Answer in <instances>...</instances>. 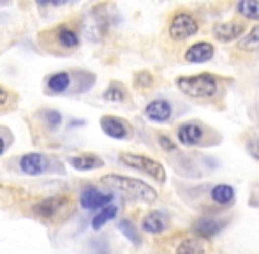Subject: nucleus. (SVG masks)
<instances>
[{"label": "nucleus", "instance_id": "nucleus-1", "mask_svg": "<svg viewBox=\"0 0 259 254\" xmlns=\"http://www.w3.org/2000/svg\"><path fill=\"white\" fill-rule=\"evenodd\" d=\"M101 182L106 187H111V189L123 192V194L131 196L134 199H140L143 203H155L159 194L152 186H148L147 182L140 179H133V177L125 175H116V173H109V175L101 177Z\"/></svg>", "mask_w": 259, "mask_h": 254}, {"label": "nucleus", "instance_id": "nucleus-2", "mask_svg": "<svg viewBox=\"0 0 259 254\" xmlns=\"http://www.w3.org/2000/svg\"><path fill=\"white\" fill-rule=\"evenodd\" d=\"M177 87L182 94L196 101L211 99L219 92V78L210 72H201V74L192 76H178Z\"/></svg>", "mask_w": 259, "mask_h": 254}, {"label": "nucleus", "instance_id": "nucleus-3", "mask_svg": "<svg viewBox=\"0 0 259 254\" xmlns=\"http://www.w3.org/2000/svg\"><path fill=\"white\" fill-rule=\"evenodd\" d=\"M120 162L133 170H138L140 173H145L150 179H154L155 182L164 184L167 180L166 168L162 166V162L155 161V159L148 157L145 154H133V152H122L120 154Z\"/></svg>", "mask_w": 259, "mask_h": 254}, {"label": "nucleus", "instance_id": "nucleus-4", "mask_svg": "<svg viewBox=\"0 0 259 254\" xmlns=\"http://www.w3.org/2000/svg\"><path fill=\"white\" fill-rule=\"evenodd\" d=\"M199 32V23L191 13L187 11H178L173 14L167 27V34L175 43H182L191 39L192 35H196Z\"/></svg>", "mask_w": 259, "mask_h": 254}, {"label": "nucleus", "instance_id": "nucleus-5", "mask_svg": "<svg viewBox=\"0 0 259 254\" xmlns=\"http://www.w3.org/2000/svg\"><path fill=\"white\" fill-rule=\"evenodd\" d=\"M69 203L71 201L67 196H48V198H42L39 203H35L34 212L45 219H55L57 216L65 212Z\"/></svg>", "mask_w": 259, "mask_h": 254}, {"label": "nucleus", "instance_id": "nucleus-6", "mask_svg": "<svg viewBox=\"0 0 259 254\" xmlns=\"http://www.w3.org/2000/svg\"><path fill=\"white\" fill-rule=\"evenodd\" d=\"M20 164V170L25 173V175L30 177H37L42 175V173L48 172L50 168V161L45 154H39V152H30V154H23L18 161Z\"/></svg>", "mask_w": 259, "mask_h": 254}, {"label": "nucleus", "instance_id": "nucleus-7", "mask_svg": "<svg viewBox=\"0 0 259 254\" xmlns=\"http://www.w3.org/2000/svg\"><path fill=\"white\" fill-rule=\"evenodd\" d=\"M101 129L106 136L113 138V140H127L131 136V124L127 120L115 115H104L101 117Z\"/></svg>", "mask_w": 259, "mask_h": 254}, {"label": "nucleus", "instance_id": "nucleus-8", "mask_svg": "<svg viewBox=\"0 0 259 254\" xmlns=\"http://www.w3.org/2000/svg\"><path fill=\"white\" fill-rule=\"evenodd\" d=\"M115 196L109 192H103L96 187H85L79 196V203L85 210H103L113 201Z\"/></svg>", "mask_w": 259, "mask_h": 254}, {"label": "nucleus", "instance_id": "nucleus-9", "mask_svg": "<svg viewBox=\"0 0 259 254\" xmlns=\"http://www.w3.org/2000/svg\"><path fill=\"white\" fill-rule=\"evenodd\" d=\"M177 140L184 147H196L205 140V127L198 122H185V124L178 125Z\"/></svg>", "mask_w": 259, "mask_h": 254}, {"label": "nucleus", "instance_id": "nucleus-10", "mask_svg": "<svg viewBox=\"0 0 259 254\" xmlns=\"http://www.w3.org/2000/svg\"><path fill=\"white\" fill-rule=\"evenodd\" d=\"M245 28V23H240V21H224V23L215 25L211 34L219 43H233L243 37Z\"/></svg>", "mask_w": 259, "mask_h": 254}, {"label": "nucleus", "instance_id": "nucleus-11", "mask_svg": "<svg viewBox=\"0 0 259 254\" xmlns=\"http://www.w3.org/2000/svg\"><path fill=\"white\" fill-rule=\"evenodd\" d=\"M226 226V219L221 217H201L194 223V233L201 240H210V238L217 237Z\"/></svg>", "mask_w": 259, "mask_h": 254}, {"label": "nucleus", "instance_id": "nucleus-12", "mask_svg": "<svg viewBox=\"0 0 259 254\" xmlns=\"http://www.w3.org/2000/svg\"><path fill=\"white\" fill-rule=\"evenodd\" d=\"M145 117L155 124H164L173 115V106L167 99H154L145 106Z\"/></svg>", "mask_w": 259, "mask_h": 254}, {"label": "nucleus", "instance_id": "nucleus-13", "mask_svg": "<svg viewBox=\"0 0 259 254\" xmlns=\"http://www.w3.org/2000/svg\"><path fill=\"white\" fill-rule=\"evenodd\" d=\"M215 55V46L208 41H198L187 48L184 53V59L191 64H205L210 62Z\"/></svg>", "mask_w": 259, "mask_h": 254}, {"label": "nucleus", "instance_id": "nucleus-14", "mask_svg": "<svg viewBox=\"0 0 259 254\" xmlns=\"http://www.w3.org/2000/svg\"><path fill=\"white\" fill-rule=\"evenodd\" d=\"M169 228V217L164 212L154 210V212H148L147 216L141 219V230L145 233L150 235H160Z\"/></svg>", "mask_w": 259, "mask_h": 254}, {"label": "nucleus", "instance_id": "nucleus-15", "mask_svg": "<svg viewBox=\"0 0 259 254\" xmlns=\"http://www.w3.org/2000/svg\"><path fill=\"white\" fill-rule=\"evenodd\" d=\"M53 41H55V45L62 50H74L81 45L78 32L69 27V25H58V27H55Z\"/></svg>", "mask_w": 259, "mask_h": 254}, {"label": "nucleus", "instance_id": "nucleus-16", "mask_svg": "<svg viewBox=\"0 0 259 254\" xmlns=\"http://www.w3.org/2000/svg\"><path fill=\"white\" fill-rule=\"evenodd\" d=\"M69 164L74 170H78V172H92V170L103 168L104 161L97 154H89V152H85V154H78V155L69 157Z\"/></svg>", "mask_w": 259, "mask_h": 254}, {"label": "nucleus", "instance_id": "nucleus-17", "mask_svg": "<svg viewBox=\"0 0 259 254\" xmlns=\"http://www.w3.org/2000/svg\"><path fill=\"white\" fill-rule=\"evenodd\" d=\"M72 85V74L67 71L57 72V74H52L46 81V90L50 94H64L71 89Z\"/></svg>", "mask_w": 259, "mask_h": 254}, {"label": "nucleus", "instance_id": "nucleus-18", "mask_svg": "<svg viewBox=\"0 0 259 254\" xmlns=\"http://www.w3.org/2000/svg\"><path fill=\"white\" fill-rule=\"evenodd\" d=\"M210 198L221 206H231L236 199V192L229 184H217L215 187H211Z\"/></svg>", "mask_w": 259, "mask_h": 254}, {"label": "nucleus", "instance_id": "nucleus-19", "mask_svg": "<svg viewBox=\"0 0 259 254\" xmlns=\"http://www.w3.org/2000/svg\"><path fill=\"white\" fill-rule=\"evenodd\" d=\"M236 13L250 21H259V0H238Z\"/></svg>", "mask_w": 259, "mask_h": 254}, {"label": "nucleus", "instance_id": "nucleus-20", "mask_svg": "<svg viewBox=\"0 0 259 254\" xmlns=\"http://www.w3.org/2000/svg\"><path fill=\"white\" fill-rule=\"evenodd\" d=\"M175 254H206L201 238H185L178 244Z\"/></svg>", "mask_w": 259, "mask_h": 254}, {"label": "nucleus", "instance_id": "nucleus-21", "mask_svg": "<svg viewBox=\"0 0 259 254\" xmlns=\"http://www.w3.org/2000/svg\"><path fill=\"white\" fill-rule=\"evenodd\" d=\"M118 230H120V233H122L133 245H136V247H138V245H141V235H140V231H138L136 224H134L131 219H122V221H120Z\"/></svg>", "mask_w": 259, "mask_h": 254}, {"label": "nucleus", "instance_id": "nucleus-22", "mask_svg": "<svg viewBox=\"0 0 259 254\" xmlns=\"http://www.w3.org/2000/svg\"><path fill=\"white\" fill-rule=\"evenodd\" d=\"M238 48L243 50V52H259V23L240 39Z\"/></svg>", "mask_w": 259, "mask_h": 254}, {"label": "nucleus", "instance_id": "nucleus-23", "mask_svg": "<svg viewBox=\"0 0 259 254\" xmlns=\"http://www.w3.org/2000/svg\"><path fill=\"white\" fill-rule=\"evenodd\" d=\"M116 214H118V208H116V206H113V205L104 206V208L101 210V212H97L96 217L92 219V228L94 230H101L106 223H109L111 219H115Z\"/></svg>", "mask_w": 259, "mask_h": 254}, {"label": "nucleus", "instance_id": "nucleus-24", "mask_svg": "<svg viewBox=\"0 0 259 254\" xmlns=\"http://www.w3.org/2000/svg\"><path fill=\"white\" fill-rule=\"evenodd\" d=\"M125 97L127 92L120 83H111L103 92V99L111 101V103H122V101H125Z\"/></svg>", "mask_w": 259, "mask_h": 254}, {"label": "nucleus", "instance_id": "nucleus-25", "mask_svg": "<svg viewBox=\"0 0 259 254\" xmlns=\"http://www.w3.org/2000/svg\"><path fill=\"white\" fill-rule=\"evenodd\" d=\"M152 85H154V76L148 71H138L134 74V87L136 89L145 90V89H150Z\"/></svg>", "mask_w": 259, "mask_h": 254}, {"label": "nucleus", "instance_id": "nucleus-26", "mask_svg": "<svg viewBox=\"0 0 259 254\" xmlns=\"http://www.w3.org/2000/svg\"><path fill=\"white\" fill-rule=\"evenodd\" d=\"M45 120L50 129H57V127L62 124V115L58 113L57 110H48L45 113Z\"/></svg>", "mask_w": 259, "mask_h": 254}, {"label": "nucleus", "instance_id": "nucleus-27", "mask_svg": "<svg viewBox=\"0 0 259 254\" xmlns=\"http://www.w3.org/2000/svg\"><path fill=\"white\" fill-rule=\"evenodd\" d=\"M245 148H247V152H249V154L252 155V159H256V161H259V138H257V136L247 138Z\"/></svg>", "mask_w": 259, "mask_h": 254}, {"label": "nucleus", "instance_id": "nucleus-28", "mask_svg": "<svg viewBox=\"0 0 259 254\" xmlns=\"http://www.w3.org/2000/svg\"><path fill=\"white\" fill-rule=\"evenodd\" d=\"M157 140H159V145L166 152H173L175 148H177V145L173 143V140H171V138H167V136H164V134H159V138H157Z\"/></svg>", "mask_w": 259, "mask_h": 254}, {"label": "nucleus", "instance_id": "nucleus-29", "mask_svg": "<svg viewBox=\"0 0 259 254\" xmlns=\"http://www.w3.org/2000/svg\"><path fill=\"white\" fill-rule=\"evenodd\" d=\"M71 0H35V4L41 7H48V6H62V4H67Z\"/></svg>", "mask_w": 259, "mask_h": 254}, {"label": "nucleus", "instance_id": "nucleus-30", "mask_svg": "<svg viewBox=\"0 0 259 254\" xmlns=\"http://www.w3.org/2000/svg\"><path fill=\"white\" fill-rule=\"evenodd\" d=\"M7 103H9V92L0 87V106H4V104H7Z\"/></svg>", "mask_w": 259, "mask_h": 254}, {"label": "nucleus", "instance_id": "nucleus-31", "mask_svg": "<svg viewBox=\"0 0 259 254\" xmlns=\"http://www.w3.org/2000/svg\"><path fill=\"white\" fill-rule=\"evenodd\" d=\"M4 152H6V140H4V138L0 136V155H2Z\"/></svg>", "mask_w": 259, "mask_h": 254}]
</instances>
